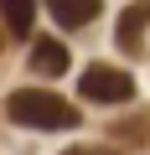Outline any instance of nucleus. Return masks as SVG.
Returning a JSON list of instances; mask_svg holds the SVG:
<instances>
[{
	"label": "nucleus",
	"mask_w": 150,
	"mask_h": 155,
	"mask_svg": "<svg viewBox=\"0 0 150 155\" xmlns=\"http://www.w3.org/2000/svg\"><path fill=\"white\" fill-rule=\"evenodd\" d=\"M5 114L11 124L21 129H78V104H67L62 93H47V88H16L5 98Z\"/></svg>",
	"instance_id": "f257e3e1"
},
{
	"label": "nucleus",
	"mask_w": 150,
	"mask_h": 155,
	"mask_svg": "<svg viewBox=\"0 0 150 155\" xmlns=\"http://www.w3.org/2000/svg\"><path fill=\"white\" fill-rule=\"evenodd\" d=\"M78 93L93 98V104H129V98H135V78H129L124 67L98 62V67H88V72L78 78Z\"/></svg>",
	"instance_id": "f03ea898"
},
{
	"label": "nucleus",
	"mask_w": 150,
	"mask_h": 155,
	"mask_svg": "<svg viewBox=\"0 0 150 155\" xmlns=\"http://www.w3.org/2000/svg\"><path fill=\"white\" fill-rule=\"evenodd\" d=\"M145 26H150V0H135V5H124V16H119V31H114L119 52H140V41H145Z\"/></svg>",
	"instance_id": "7ed1b4c3"
},
{
	"label": "nucleus",
	"mask_w": 150,
	"mask_h": 155,
	"mask_svg": "<svg viewBox=\"0 0 150 155\" xmlns=\"http://www.w3.org/2000/svg\"><path fill=\"white\" fill-rule=\"evenodd\" d=\"M47 11H52V21H57V26L78 31V26H88L104 5H98V0H47Z\"/></svg>",
	"instance_id": "20e7f679"
},
{
	"label": "nucleus",
	"mask_w": 150,
	"mask_h": 155,
	"mask_svg": "<svg viewBox=\"0 0 150 155\" xmlns=\"http://www.w3.org/2000/svg\"><path fill=\"white\" fill-rule=\"evenodd\" d=\"M31 67H36L42 78H57V72H67V47H62V41H52V36H42V41L31 47Z\"/></svg>",
	"instance_id": "39448f33"
},
{
	"label": "nucleus",
	"mask_w": 150,
	"mask_h": 155,
	"mask_svg": "<svg viewBox=\"0 0 150 155\" xmlns=\"http://www.w3.org/2000/svg\"><path fill=\"white\" fill-rule=\"evenodd\" d=\"M0 21H5L11 36H26L36 21V0H0Z\"/></svg>",
	"instance_id": "423d86ee"
},
{
	"label": "nucleus",
	"mask_w": 150,
	"mask_h": 155,
	"mask_svg": "<svg viewBox=\"0 0 150 155\" xmlns=\"http://www.w3.org/2000/svg\"><path fill=\"white\" fill-rule=\"evenodd\" d=\"M109 134H114V140H124V134H150V119H124V124H114Z\"/></svg>",
	"instance_id": "0eeeda50"
},
{
	"label": "nucleus",
	"mask_w": 150,
	"mask_h": 155,
	"mask_svg": "<svg viewBox=\"0 0 150 155\" xmlns=\"http://www.w3.org/2000/svg\"><path fill=\"white\" fill-rule=\"evenodd\" d=\"M62 155H114V150H98V145H72V150H62Z\"/></svg>",
	"instance_id": "6e6552de"
}]
</instances>
